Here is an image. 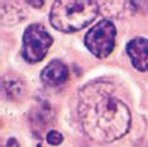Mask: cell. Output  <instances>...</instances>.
I'll return each mask as SVG.
<instances>
[{
  "label": "cell",
  "mask_w": 148,
  "mask_h": 147,
  "mask_svg": "<svg viewBox=\"0 0 148 147\" xmlns=\"http://www.w3.org/2000/svg\"><path fill=\"white\" fill-rule=\"evenodd\" d=\"M47 141H48V143H51L52 146H57L60 143H62L63 136L57 131H49L47 133Z\"/></svg>",
  "instance_id": "obj_10"
},
{
  "label": "cell",
  "mask_w": 148,
  "mask_h": 147,
  "mask_svg": "<svg viewBox=\"0 0 148 147\" xmlns=\"http://www.w3.org/2000/svg\"><path fill=\"white\" fill-rule=\"evenodd\" d=\"M53 39L41 24H31L23 34L22 56L29 63L42 61L51 47Z\"/></svg>",
  "instance_id": "obj_3"
},
{
  "label": "cell",
  "mask_w": 148,
  "mask_h": 147,
  "mask_svg": "<svg viewBox=\"0 0 148 147\" xmlns=\"http://www.w3.org/2000/svg\"><path fill=\"white\" fill-rule=\"evenodd\" d=\"M28 4L29 5H33V6H36V8H39V6H42L45 3L41 1V3H36V1H28Z\"/></svg>",
  "instance_id": "obj_12"
},
{
  "label": "cell",
  "mask_w": 148,
  "mask_h": 147,
  "mask_svg": "<svg viewBox=\"0 0 148 147\" xmlns=\"http://www.w3.org/2000/svg\"><path fill=\"white\" fill-rule=\"evenodd\" d=\"M29 119H31L32 128L34 131H43L47 126L52 124L53 121V113L51 108L46 104H39L37 105L34 109L29 114Z\"/></svg>",
  "instance_id": "obj_7"
},
{
  "label": "cell",
  "mask_w": 148,
  "mask_h": 147,
  "mask_svg": "<svg viewBox=\"0 0 148 147\" xmlns=\"http://www.w3.org/2000/svg\"><path fill=\"white\" fill-rule=\"evenodd\" d=\"M77 115L84 132L100 143L114 142L130 128V110L119 98L115 86L92 81L79 91Z\"/></svg>",
  "instance_id": "obj_1"
},
{
  "label": "cell",
  "mask_w": 148,
  "mask_h": 147,
  "mask_svg": "<svg viewBox=\"0 0 148 147\" xmlns=\"http://www.w3.org/2000/svg\"><path fill=\"white\" fill-rule=\"evenodd\" d=\"M127 53L138 71L148 70V39L134 38L127 45Z\"/></svg>",
  "instance_id": "obj_5"
},
{
  "label": "cell",
  "mask_w": 148,
  "mask_h": 147,
  "mask_svg": "<svg viewBox=\"0 0 148 147\" xmlns=\"http://www.w3.org/2000/svg\"><path fill=\"white\" fill-rule=\"evenodd\" d=\"M100 6L96 1H55L49 14L53 28L65 33L85 28L99 15Z\"/></svg>",
  "instance_id": "obj_2"
},
{
  "label": "cell",
  "mask_w": 148,
  "mask_h": 147,
  "mask_svg": "<svg viewBox=\"0 0 148 147\" xmlns=\"http://www.w3.org/2000/svg\"><path fill=\"white\" fill-rule=\"evenodd\" d=\"M41 79L45 84L49 86H58L69 79V69L60 60H52L48 65L43 69Z\"/></svg>",
  "instance_id": "obj_6"
},
{
  "label": "cell",
  "mask_w": 148,
  "mask_h": 147,
  "mask_svg": "<svg viewBox=\"0 0 148 147\" xmlns=\"http://www.w3.org/2000/svg\"><path fill=\"white\" fill-rule=\"evenodd\" d=\"M116 29L110 21H100L85 34V46L94 56L105 58L114 49Z\"/></svg>",
  "instance_id": "obj_4"
},
{
  "label": "cell",
  "mask_w": 148,
  "mask_h": 147,
  "mask_svg": "<svg viewBox=\"0 0 148 147\" xmlns=\"http://www.w3.org/2000/svg\"><path fill=\"white\" fill-rule=\"evenodd\" d=\"M24 10L22 6L12 4V3H3L1 4V22L3 24H14L24 18Z\"/></svg>",
  "instance_id": "obj_9"
},
{
  "label": "cell",
  "mask_w": 148,
  "mask_h": 147,
  "mask_svg": "<svg viewBox=\"0 0 148 147\" xmlns=\"http://www.w3.org/2000/svg\"><path fill=\"white\" fill-rule=\"evenodd\" d=\"M37 147H43V146L41 145V143H38V145H37Z\"/></svg>",
  "instance_id": "obj_13"
},
{
  "label": "cell",
  "mask_w": 148,
  "mask_h": 147,
  "mask_svg": "<svg viewBox=\"0 0 148 147\" xmlns=\"http://www.w3.org/2000/svg\"><path fill=\"white\" fill-rule=\"evenodd\" d=\"M25 86L21 78L14 75H6L3 79V93L6 99L21 100L24 95Z\"/></svg>",
  "instance_id": "obj_8"
},
{
  "label": "cell",
  "mask_w": 148,
  "mask_h": 147,
  "mask_svg": "<svg viewBox=\"0 0 148 147\" xmlns=\"http://www.w3.org/2000/svg\"><path fill=\"white\" fill-rule=\"evenodd\" d=\"M3 147H19V143L16 142V139L10 138V139H8V141H6V143Z\"/></svg>",
  "instance_id": "obj_11"
}]
</instances>
